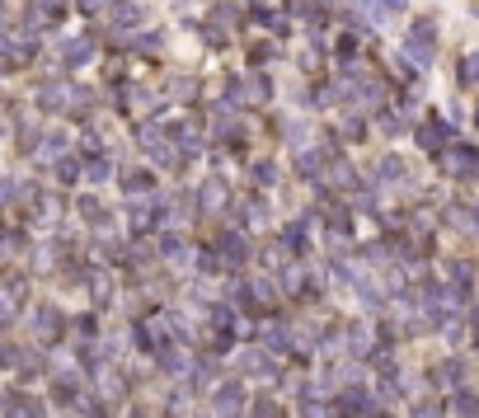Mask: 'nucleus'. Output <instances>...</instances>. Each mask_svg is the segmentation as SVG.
Instances as JSON below:
<instances>
[{
	"label": "nucleus",
	"instance_id": "1",
	"mask_svg": "<svg viewBox=\"0 0 479 418\" xmlns=\"http://www.w3.org/2000/svg\"><path fill=\"white\" fill-rule=\"evenodd\" d=\"M409 57L433 61V24H418V29L409 34Z\"/></svg>",
	"mask_w": 479,
	"mask_h": 418
},
{
	"label": "nucleus",
	"instance_id": "4",
	"mask_svg": "<svg viewBox=\"0 0 479 418\" xmlns=\"http://www.w3.org/2000/svg\"><path fill=\"white\" fill-rule=\"evenodd\" d=\"M475 118H479V108H475Z\"/></svg>",
	"mask_w": 479,
	"mask_h": 418
},
{
	"label": "nucleus",
	"instance_id": "3",
	"mask_svg": "<svg viewBox=\"0 0 479 418\" xmlns=\"http://www.w3.org/2000/svg\"><path fill=\"white\" fill-rule=\"evenodd\" d=\"M460 80H465V85H475V80H479V52H470V57L460 61Z\"/></svg>",
	"mask_w": 479,
	"mask_h": 418
},
{
	"label": "nucleus",
	"instance_id": "2",
	"mask_svg": "<svg viewBox=\"0 0 479 418\" xmlns=\"http://www.w3.org/2000/svg\"><path fill=\"white\" fill-rule=\"evenodd\" d=\"M475 165H479V151H475V146H456V151H451V165H446V170L475 174Z\"/></svg>",
	"mask_w": 479,
	"mask_h": 418
}]
</instances>
